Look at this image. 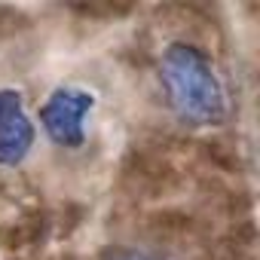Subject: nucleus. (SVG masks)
Listing matches in <instances>:
<instances>
[{
	"label": "nucleus",
	"instance_id": "f257e3e1",
	"mask_svg": "<svg viewBox=\"0 0 260 260\" xmlns=\"http://www.w3.org/2000/svg\"><path fill=\"white\" fill-rule=\"evenodd\" d=\"M159 80L175 116L187 125H220L230 113L223 80L205 49L175 40L159 55Z\"/></svg>",
	"mask_w": 260,
	"mask_h": 260
},
{
	"label": "nucleus",
	"instance_id": "20e7f679",
	"mask_svg": "<svg viewBox=\"0 0 260 260\" xmlns=\"http://www.w3.org/2000/svg\"><path fill=\"white\" fill-rule=\"evenodd\" d=\"M110 260H156V257L147 251H138V248H125V251H116Z\"/></svg>",
	"mask_w": 260,
	"mask_h": 260
},
{
	"label": "nucleus",
	"instance_id": "7ed1b4c3",
	"mask_svg": "<svg viewBox=\"0 0 260 260\" xmlns=\"http://www.w3.org/2000/svg\"><path fill=\"white\" fill-rule=\"evenodd\" d=\"M37 128L25 110L22 92L0 89V169H16L28 159Z\"/></svg>",
	"mask_w": 260,
	"mask_h": 260
},
{
	"label": "nucleus",
	"instance_id": "f03ea898",
	"mask_svg": "<svg viewBox=\"0 0 260 260\" xmlns=\"http://www.w3.org/2000/svg\"><path fill=\"white\" fill-rule=\"evenodd\" d=\"M95 107V95L80 86H58L40 104L37 119L52 144L77 150L86 144V116Z\"/></svg>",
	"mask_w": 260,
	"mask_h": 260
}]
</instances>
